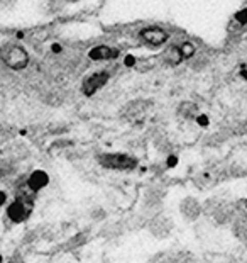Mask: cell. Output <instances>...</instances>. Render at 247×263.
Returning a JSON list of instances; mask_svg holds the SVG:
<instances>
[{"label":"cell","instance_id":"cell-1","mask_svg":"<svg viewBox=\"0 0 247 263\" xmlns=\"http://www.w3.org/2000/svg\"><path fill=\"white\" fill-rule=\"evenodd\" d=\"M0 61L7 66V68L14 71L26 70L31 63V57L27 53V49L19 43H4L0 46Z\"/></svg>","mask_w":247,"mask_h":263},{"label":"cell","instance_id":"cell-2","mask_svg":"<svg viewBox=\"0 0 247 263\" xmlns=\"http://www.w3.org/2000/svg\"><path fill=\"white\" fill-rule=\"evenodd\" d=\"M97 163L105 170L112 172H132L137 168L139 161L132 155L127 153H100L97 156Z\"/></svg>","mask_w":247,"mask_h":263},{"label":"cell","instance_id":"cell-3","mask_svg":"<svg viewBox=\"0 0 247 263\" xmlns=\"http://www.w3.org/2000/svg\"><path fill=\"white\" fill-rule=\"evenodd\" d=\"M146 228H148L151 236H154L156 239H166L175 231V221H173L171 216L154 214L153 217H149Z\"/></svg>","mask_w":247,"mask_h":263},{"label":"cell","instance_id":"cell-4","mask_svg":"<svg viewBox=\"0 0 247 263\" xmlns=\"http://www.w3.org/2000/svg\"><path fill=\"white\" fill-rule=\"evenodd\" d=\"M179 214L187 222H195L203 214V204L193 195H187L179 200Z\"/></svg>","mask_w":247,"mask_h":263},{"label":"cell","instance_id":"cell-5","mask_svg":"<svg viewBox=\"0 0 247 263\" xmlns=\"http://www.w3.org/2000/svg\"><path fill=\"white\" fill-rule=\"evenodd\" d=\"M107 82H109V73H107V71H95V73H92L83 80L81 90L87 97H92V95L95 92H98Z\"/></svg>","mask_w":247,"mask_h":263},{"label":"cell","instance_id":"cell-6","mask_svg":"<svg viewBox=\"0 0 247 263\" xmlns=\"http://www.w3.org/2000/svg\"><path fill=\"white\" fill-rule=\"evenodd\" d=\"M139 37L146 44H149V46H161V44H164L168 41V32L164 29H161V27L151 26L139 31Z\"/></svg>","mask_w":247,"mask_h":263},{"label":"cell","instance_id":"cell-7","mask_svg":"<svg viewBox=\"0 0 247 263\" xmlns=\"http://www.w3.org/2000/svg\"><path fill=\"white\" fill-rule=\"evenodd\" d=\"M48 183H49V177H48V173L43 172V170L32 172L31 175L27 177V180H26L27 189H29L31 192H34V194H37L39 190H43L44 187L48 185Z\"/></svg>","mask_w":247,"mask_h":263},{"label":"cell","instance_id":"cell-8","mask_svg":"<svg viewBox=\"0 0 247 263\" xmlns=\"http://www.w3.org/2000/svg\"><path fill=\"white\" fill-rule=\"evenodd\" d=\"M119 51L110 46H95L92 51H90V58L95 61H105V60H114Z\"/></svg>","mask_w":247,"mask_h":263},{"label":"cell","instance_id":"cell-9","mask_svg":"<svg viewBox=\"0 0 247 263\" xmlns=\"http://www.w3.org/2000/svg\"><path fill=\"white\" fill-rule=\"evenodd\" d=\"M87 241H88V231H80V233H76L68 243H66V248L68 250L80 248V246H83Z\"/></svg>","mask_w":247,"mask_h":263},{"label":"cell","instance_id":"cell-10","mask_svg":"<svg viewBox=\"0 0 247 263\" xmlns=\"http://www.w3.org/2000/svg\"><path fill=\"white\" fill-rule=\"evenodd\" d=\"M90 217H92V221H95V222H102L107 219V211L104 209V207L97 205L90 211Z\"/></svg>","mask_w":247,"mask_h":263},{"label":"cell","instance_id":"cell-11","mask_svg":"<svg viewBox=\"0 0 247 263\" xmlns=\"http://www.w3.org/2000/svg\"><path fill=\"white\" fill-rule=\"evenodd\" d=\"M9 202V195L5 190H0V207H4L5 204Z\"/></svg>","mask_w":247,"mask_h":263},{"label":"cell","instance_id":"cell-12","mask_svg":"<svg viewBox=\"0 0 247 263\" xmlns=\"http://www.w3.org/2000/svg\"><path fill=\"white\" fill-rule=\"evenodd\" d=\"M7 263H24V260H22V256H20L19 253H14V255L9 258Z\"/></svg>","mask_w":247,"mask_h":263},{"label":"cell","instance_id":"cell-13","mask_svg":"<svg viewBox=\"0 0 247 263\" xmlns=\"http://www.w3.org/2000/svg\"><path fill=\"white\" fill-rule=\"evenodd\" d=\"M66 2H70V4H76V2H81V0H66Z\"/></svg>","mask_w":247,"mask_h":263},{"label":"cell","instance_id":"cell-14","mask_svg":"<svg viewBox=\"0 0 247 263\" xmlns=\"http://www.w3.org/2000/svg\"><path fill=\"white\" fill-rule=\"evenodd\" d=\"M2 177H4V170L0 168V180H2Z\"/></svg>","mask_w":247,"mask_h":263}]
</instances>
